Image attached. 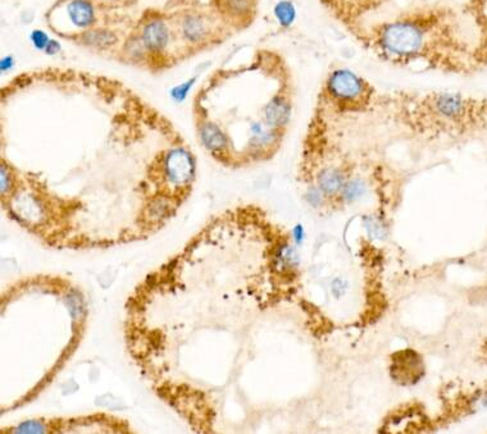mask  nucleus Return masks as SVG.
<instances>
[{
	"mask_svg": "<svg viewBox=\"0 0 487 434\" xmlns=\"http://www.w3.org/2000/svg\"><path fill=\"white\" fill-rule=\"evenodd\" d=\"M445 14L435 12L412 14L385 22L367 35L373 53L395 66H425L444 73L477 72L473 60L475 44L457 32Z\"/></svg>",
	"mask_w": 487,
	"mask_h": 434,
	"instance_id": "obj_1",
	"label": "nucleus"
},
{
	"mask_svg": "<svg viewBox=\"0 0 487 434\" xmlns=\"http://www.w3.org/2000/svg\"><path fill=\"white\" fill-rule=\"evenodd\" d=\"M396 123L422 136L462 137L487 130V97L438 91L426 94L395 93L380 97Z\"/></svg>",
	"mask_w": 487,
	"mask_h": 434,
	"instance_id": "obj_2",
	"label": "nucleus"
},
{
	"mask_svg": "<svg viewBox=\"0 0 487 434\" xmlns=\"http://www.w3.org/2000/svg\"><path fill=\"white\" fill-rule=\"evenodd\" d=\"M377 90L366 78L346 68H337L324 80L317 109L329 116H348L375 108Z\"/></svg>",
	"mask_w": 487,
	"mask_h": 434,
	"instance_id": "obj_3",
	"label": "nucleus"
},
{
	"mask_svg": "<svg viewBox=\"0 0 487 434\" xmlns=\"http://www.w3.org/2000/svg\"><path fill=\"white\" fill-rule=\"evenodd\" d=\"M166 174L175 184H185L193 178L194 162L189 152L182 147H175L166 159Z\"/></svg>",
	"mask_w": 487,
	"mask_h": 434,
	"instance_id": "obj_4",
	"label": "nucleus"
},
{
	"mask_svg": "<svg viewBox=\"0 0 487 434\" xmlns=\"http://www.w3.org/2000/svg\"><path fill=\"white\" fill-rule=\"evenodd\" d=\"M472 7V16L479 32L475 43L473 60L479 71L487 67V0H475Z\"/></svg>",
	"mask_w": 487,
	"mask_h": 434,
	"instance_id": "obj_5",
	"label": "nucleus"
},
{
	"mask_svg": "<svg viewBox=\"0 0 487 434\" xmlns=\"http://www.w3.org/2000/svg\"><path fill=\"white\" fill-rule=\"evenodd\" d=\"M348 181L349 180H346L345 171L342 168L329 165L322 168L317 174L316 187L324 195V197H332L340 195Z\"/></svg>",
	"mask_w": 487,
	"mask_h": 434,
	"instance_id": "obj_6",
	"label": "nucleus"
},
{
	"mask_svg": "<svg viewBox=\"0 0 487 434\" xmlns=\"http://www.w3.org/2000/svg\"><path fill=\"white\" fill-rule=\"evenodd\" d=\"M143 39L146 48L154 51L162 50L168 43V31L165 23L161 21H154L149 23L144 29Z\"/></svg>",
	"mask_w": 487,
	"mask_h": 434,
	"instance_id": "obj_7",
	"label": "nucleus"
},
{
	"mask_svg": "<svg viewBox=\"0 0 487 434\" xmlns=\"http://www.w3.org/2000/svg\"><path fill=\"white\" fill-rule=\"evenodd\" d=\"M69 14L78 27H88L94 22L93 5L86 0H73L69 5Z\"/></svg>",
	"mask_w": 487,
	"mask_h": 434,
	"instance_id": "obj_8",
	"label": "nucleus"
},
{
	"mask_svg": "<svg viewBox=\"0 0 487 434\" xmlns=\"http://www.w3.org/2000/svg\"><path fill=\"white\" fill-rule=\"evenodd\" d=\"M366 190H367V186L361 178H351L345 184L342 191H341V200L344 203H354L355 200H358L359 197L363 196Z\"/></svg>",
	"mask_w": 487,
	"mask_h": 434,
	"instance_id": "obj_9",
	"label": "nucleus"
},
{
	"mask_svg": "<svg viewBox=\"0 0 487 434\" xmlns=\"http://www.w3.org/2000/svg\"><path fill=\"white\" fill-rule=\"evenodd\" d=\"M274 14L283 26H290L295 20L296 12H295V7L292 5V3L287 1V0H283L276 5Z\"/></svg>",
	"mask_w": 487,
	"mask_h": 434,
	"instance_id": "obj_10",
	"label": "nucleus"
},
{
	"mask_svg": "<svg viewBox=\"0 0 487 434\" xmlns=\"http://www.w3.org/2000/svg\"><path fill=\"white\" fill-rule=\"evenodd\" d=\"M85 41L90 45H95V47H108L116 41V38L110 32L94 31V32H88L85 35Z\"/></svg>",
	"mask_w": 487,
	"mask_h": 434,
	"instance_id": "obj_11",
	"label": "nucleus"
},
{
	"mask_svg": "<svg viewBox=\"0 0 487 434\" xmlns=\"http://www.w3.org/2000/svg\"><path fill=\"white\" fill-rule=\"evenodd\" d=\"M277 259H278L280 265L283 268H294L299 263L296 251L294 250L289 245H283V248L280 249L278 254H277Z\"/></svg>",
	"mask_w": 487,
	"mask_h": 434,
	"instance_id": "obj_12",
	"label": "nucleus"
},
{
	"mask_svg": "<svg viewBox=\"0 0 487 434\" xmlns=\"http://www.w3.org/2000/svg\"><path fill=\"white\" fill-rule=\"evenodd\" d=\"M185 35L190 40L200 39L204 34L203 22L196 17H189L184 25Z\"/></svg>",
	"mask_w": 487,
	"mask_h": 434,
	"instance_id": "obj_13",
	"label": "nucleus"
},
{
	"mask_svg": "<svg viewBox=\"0 0 487 434\" xmlns=\"http://www.w3.org/2000/svg\"><path fill=\"white\" fill-rule=\"evenodd\" d=\"M16 432H19V433H44L45 432V426L41 424L40 422L31 420V422L23 423L20 426H17Z\"/></svg>",
	"mask_w": 487,
	"mask_h": 434,
	"instance_id": "obj_14",
	"label": "nucleus"
},
{
	"mask_svg": "<svg viewBox=\"0 0 487 434\" xmlns=\"http://www.w3.org/2000/svg\"><path fill=\"white\" fill-rule=\"evenodd\" d=\"M195 82V78L187 81L186 84H182L180 86H176L174 90H172V97H175L177 101H182L186 97H187V93L190 90V87L193 86V84Z\"/></svg>",
	"mask_w": 487,
	"mask_h": 434,
	"instance_id": "obj_15",
	"label": "nucleus"
},
{
	"mask_svg": "<svg viewBox=\"0 0 487 434\" xmlns=\"http://www.w3.org/2000/svg\"><path fill=\"white\" fill-rule=\"evenodd\" d=\"M31 39H32V43L35 44V47L38 49H45L48 47L49 38L48 35L40 29H36L32 32L31 35Z\"/></svg>",
	"mask_w": 487,
	"mask_h": 434,
	"instance_id": "obj_16",
	"label": "nucleus"
},
{
	"mask_svg": "<svg viewBox=\"0 0 487 434\" xmlns=\"http://www.w3.org/2000/svg\"><path fill=\"white\" fill-rule=\"evenodd\" d=\"M10 186V177L8 171H5V165H1V195L8 191Z\"/></svg>",
	"mask_w": 487,
	"mask_h": 434,
	"instance_id": "obj_17",
	"label": "nucleus"
},
{
	"mask_svg": "<svg viewBox=\"0 0 487 434\" xmlns=\"http://www.w3.org/2000/svg\"><path fill=\"white\" fill-rule=\"evenodd\" d=\"M292 234H294V240L296 242H302V239H304V231H302V228L300 226H298V227L294 230Z\"/></svg>",
	"mask_w": 487,
	"mask_h": 434,
	"instance_id": "obj_18",
	"label": "nucleus"
},
{
	"mask_svg": "<svg viewBox=\"0 0 487 434\" xmlns=\"http://www.w3.org/2000/svg\"><path fill=\"white\" fill-rule=\"evenodd\" d=\"M48 54H56L59 50V44L57 41H49L48 47L45 48Z\"/></svg>",
	"mask_w": 487,
	"mask_h": 434,
	"instance_id": "obj_19",
	"label": "nucleus"
}]
</instances>
